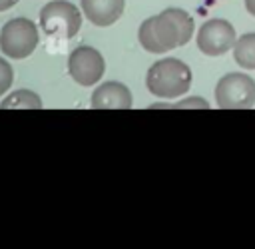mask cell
<instances>
[{
  "label": "cell",
  "mask_w": 255,
  "mask_h": 249,
  "mask_svg": "<svg viewBox=\"0 0 255 249\" xmlns=\"http://www.w3.org/2000/svg\"><path fill=\"white\" fill-rule=\"evenodd\" d=\"M193 18L181 8H167L139 24L137 40L151 54H165L177 46H185L193 36Z\"/></svg>",
  "instance_id": "6da1fadb"
},
{
  "label": "cell",
  "mask_w": 255,
  "mask_h": 249,
  "mask_svg": "<svg viewBox=\"0 0 255 249\" xmlns=\"http://www.w3.org/2000/svg\"><path fill=\"white\" fill-rule=\"evenodd\" d=\"M145 86L157 98H179L191 88V68L177 58H161L147 70Z\"/></svg>",
  "instance_id": "7a4b0ae2"
},
{
  "label": "cell",
  "mask_w": 255,
  "mask_h": 249,
  "mask_svg": "<svg viewBox=\"0 0 255 249\" xmlns=\"http://www.w3.org/2000/svg\"><path fill=\"white\" fill-rule=\"evenodd\" d=\"M40 26L50 38L68 40L80 32L82 14L68 0H52L40 10Z\"/></svg>",
  "instance_id": "3957f363"
},
{
  "label": "cell",
  "mask_w": 255,
  "mask_h": 249,
  "mask_svg": "<svg viewBox=\"0 0 255 249\" xmlns=\"http://www.w3.org/2000/svg\"><path fill=\"white\" fill-rule=\"evenodd\" d=\"M38 46V28L28 18H12L0 30V50L14 60L28 58Z\"/></svg>",
  "instance_id": "277c9868"
},
{
  "label": "cell",
  "mask_w": 255,
  "mask_h": 249,
  "mask_svg": "<svg viewBox=\"0 0 255 249\" xmlns=\"http://www.w3.org/2000/svg\"><path fill=\"white\" fill-rule=\"evenodd\" d=\"M215 102L223 110H249L255 106V80L247 74H225L215 86Z\"/></svg>",
  "instance_id": "5b68a950"
},
{
  "label": "cell",
  "mask_w": 255,
  "mask_h": 249,
  "mask_svg": "<svg viewBox=\"0 0 255 249\" xmlns=\"http://www.w3.org/2000/svg\"><path fill=\"white\" fill-rule=\"evenodd\" d=\"M237 42L235 28L223 18L207 20L197 32V48L205 56H223Z\"/></svg>",
  "instance_id": "8992f818"
},
{
  "label": "cell",
  "mask_w": 255,
  "mask_h": 249,
  "mask_svg": "<svg viewBox=\"0 0 255 249\" xmlns=\"http://www.w3.org/2000/svg\"><path fill=\"white\" fill-rule=\"evenodd\" d=\"M104 70L106 62L102 54L92 46H80L68 58V72L80 86H94L104 76Z\"/></svg>",
  "instance_id": "52a82bcc"
},
{
  "label": "cell",
  "mask_w": 255,
  "mask_h": 249,
  "mask_svg": "<svg viewBox=\"0 0 255 249\" xmlns=\"http://www.w3.org/2000/svg\"><path fill=\"white\" fill-rule=\"evenodd\" d=\"M90 104L94 110H129L131 92L122 82H106L94 90Z\"/></svg>",
  "instance_id": "ba28073f"
},
{
  "label": "cell",
  "mask_w": 255,
  "mask_h": 249,
  "mask_svg": "<svg viewBox=\"0 0 255 249\" xmlns=\"http://www.w3.org/2000/svg\"><path fill=\"white\" fill-rule=\"evenodd\" d=\"M126 8V0H82V10L86 18L100 28L112 26Z\"/></svg>",
  "instance_id": "9c48e42d"
},
{
  "label": "cell",
  "mask_w": 255,
  "mask_h": 249,
  "mask_svg": "<svg viewBox=\"0 0 255 249\" xmlns=\"http://www.w3.org/2000/svg\"><path fill=\"white\" fill-rule=\"evenodd\" d=\"M40 108H44L40 96L26 88L8 94L0 102V110H40Z\"/></svg>",
  "instance_id": "30bf717a"
},
{
  "label": "cell",
  "mask_w": 255,
  "mask_h": 249,
  "mask_svg": "<svg viewBox=\"0 0 255 249\" xmlns=\"http://www.w3.org/2000/svg\"><path fill=\"white\" fill-rule=\"evenodd\" d=\"M235 62L245 70H255V32L243 34L233 46Z\"/></svg>",
  "instance_id": "8fae6325"
},
{
  "label": "cell",
  "mask_w": 255,
  "mask_h": 249,
  "mask_svg": "<svg viewBox=\"0 0 255 249\" xmlns=\"http://www.w3.org/2000/svg\"><path fill=\"white\" fill-rule=\"evenodd\" d=\"M151 110H159V108H171V110H187V108H195V110H209L211 106L207 104V100L195 96V98H185L177 104H153L149 106Z\"/></svg>",
  "instance_id": "7c38bea8"
},
{
  "label": "cell",
  "mask_w": 255,
  "mask_h": 249,
  "mask_svg": "<svg viewBox=\"0 0 255 249\" xmlns=\"http://www.w3.org/2000/svg\"><path fill=\"white\" fill-rule=\"evenodd\" d=\"M12 82H14V70H12V66L4 58H0V96L10 90Z\"/></svg>",
  "instance_id": "4fadbf2b"
},
{
  "label": "cell",
  "mask_w": 255,
  "mask_h": 249,
  "mask_svg": "<svg viewBox=\"0 0 255 249\" xmlns=\"http://www.w3.org/2000/svg\"><path fill=\"white\" fill-rule=\"evenodd\" d=\"M16 2H18V0H0V12L10 10L12 6H16Z\"/></svg>",
  "instance_id": "5bb4252c"
},
{
  "label": "cell",
  "mask_w": 255,
  "mask_h": 249,
  "mask_svg": "<svg viewBox=\"0 0 255 249\" xmlns=\"http://www.w3.org/2000/svg\"><path fill=\"white\" fill-rule=\"evenodd\" d=\"M245 2V8H247V12L251 14V16H255V0H243Z\"/></svg>",
  "instance_id": "9a60e30c"
}]
</instances>
